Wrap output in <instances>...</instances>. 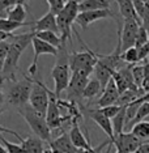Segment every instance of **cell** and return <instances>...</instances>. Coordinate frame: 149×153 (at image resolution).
Wrapping results in <instances>:
<instances>
[{
  "instance_id": "cell-13",
  "label": "cell",
  "mask_w": 149,
  "mask_h": 153,
  "mask_svg": "<svg viewBox=\"0 0 149 153\" xmlns=\"http://www.w3.org/2000/svg\"><path fill=\"white\" fill-rule=\"evenodd\" d=\"M113 145H115L116 151H123L127 153H135L143 143L135 136L132 132H122L116 135L111 141Z\"/></svg>"
},
{
  "instance_id": "cell-33",
  "label": "cell",
  "mask_w": 149,
  "mask_h": 153,
  "mask_svg": "<svg viewBox=\"0 0 149 153\" xmlns=\"http://www.w3.org/2000/svg\"><path fill=\"white\" fill-rule=\"evenodd\" d=\"M0 143H1V145L7 149L8 153H25L22 147H21V144H13V143L8 141L7 139L3 137L1 132H0Z\"/></svg>"
},
{
  "instance_id": "cell-11",
  "label": "cell",
  "mask_w": 149,
  "mask_h": 153,
  "mask_svg": "<svg viewBox=\"0 0 149 153\" xmlns=\"http://www.w3.org/2000/svg\"><path fill=\"white\" fill-rule=\"evenodd\" d=\"M48 96H50V102H48L47 113H46V120H47V124H48V127H50V130H56V128L62 126L63 122H65L72 117L71 115H68V117L62 115L60 105H59V102H58V98L50 90H48Z\"/></svg>"
},
{
  "instance_id": "cell-3",
  "label": "cell",
  "mask_w": 149,
  "mask_h": 153,
  "mask_svg": "<svg viewBox=\"0 0 149 153\" xmlns=\"http://www.w3.org/2000/svg\"><path fill=\"white\" fill-rule=\"evenodd\" d=\"M79 13V0H67L63 9L56 15L58 29L60 32L62 42L64 46L67 41L72 45V25L75 24Z\"/></svg>"
},
{
  "instance_id": "cell-14",
  "label": "cell",
  "mask_w": 149,
  "mask_h": 153,
  "mask_svg": "<svg viewBox=\"0 0 149 153\" xmlns=\"http://www.w3.org/2000/svg\"><path fill=\"white\" fill-rule=\"evenodd\" d=\"M86 114L90 119L94 122V123L98 126L101 130L105 132V134L109 136L110 140H114V130H113V123H111V119H109L107 117H105L103 114L101 113L99 109H88L86 110Z\"/></svg>"
},
{
  "instance_id": "cell-35",
  "label": "cell",
  "mask_w": 149,
  "mask_h": 153,
  "mask_svg": "<svg viewBox=\"0 0 149 153\" xmlns=\"http://www.w3.org/2000/svg\"><path fill=\"white\" fill-rule=\"evenodd\" d=\"M120 109H122V106H118V105H111V106L102 107V109H99V110H101V113H102L105 117H107V118H109V119H113V118L115 117L116 114L120 111Z\"/></svg>"
},
{
  "instance_id": "cell-34",
  "label": "cell",
  "mask_w": 149,
  "mask_h": 153,
  "mask_svg": "<svg viewBox=\"0 0 149 153\" xmlns=\"http://www.w3.org/2000/svg\"><path fill=\"white\" fill-rule=\"evenodd\" d=\"M132 76H133V81L135 85L139 89H141V84L144 80V65H132Z\"/></svg>"
},
{
  "instance_id": "cell-31",
  "label": "cell",
  "mask_w": 149,
  "mask_h": 153,
  "mask_svg": "<svg viewBox=\"0 0 149 153\" xmlns=\"http://www.w3.org/2000/svg\"><path fill=\"white\" fill-rule=\"evenodd\" d=\"M148 115H149V102L144 101V102L140 105V107H139V110H137V113H136V115H135V118L132 119V122H131V123L128 124L127 127L132 128L133 124L139 123V122H143Z\"/></svg>"
},
{
  "instance_id": "cell-37",
  "label": "cell",
  "mask_w": 149,
  "mask_h": 153,
  "mask_svg": "<svg viewBox=\"0 0 149 153\" xmlns=\"http://www.w3.org/2000/svg\"><path fill=\"white\" fill-rule=\"evenodd\" d=\"M144 65V80H143V84H141V89L145 92V94L149 93V64L145 63Z\"/></svg>"
},
{
  "instance_id": "cell-40",
  "label": "cell",
  "mask_w": 149,
  "mask_h": 153,
  "mask_svg": "<svg viewBox=\"0 0 149 153\" xmlns=\"http://www.w3.org/2000/svg\"><path fill=\"white\" fill-rule=\"evenodd\" d=\"M110 144H111V140H110V139H107L106 141L101 143V144H99L98 147L90 148V149H88V151H84L82 153H102V149H103V148H106L107 145H110Z\"/></svg>"
},
{
  "instance_id": "cell-42",
  "label": "cell",
  "mask_w": 149,
  "mask_h": 153,
  "mask_svg": "<svg viewBox=\"0 0 149 153\" xmlns=\"http://www.w3.org/2000/svg\"><path fill=\"white\" fill-rule=\"evenodd\" d=\"M13 36H15V34H9V33H5V32H3V30H0V42L11 39Z\"/></svg>"
},
{
  "instance_id": "cell-30",
  "label": "cell",
  "mask_w": 149,
  "mask_h": 153,
  "mask_svg": "<svg viewBox=\"0 0 149 153\" xmlns=\"http://www.w3.org/2000/svg\"><path fill=\"white\" fill-rule=\"evenodd\" d=\"M4 81H5L4 79L0 77V115H1V113L5 109V102H7V101H5V96H4V92H3V84H4ZM0 132H8V134L15 135V136L17 139H20V140L22 139L16 131H12V130H9V128H4V127H1V126H0Z\"/></svg>"
},
{
  "instance_id": "cell-27",
  "label": "cell",
  "mask_w": 149,
  "mask_h": 153,
  "mask_svg": "<svg viewBox=\"0 0 149 153\" xmlns=\"http://www.w3.org/2000/svg\"><path fill=\"white\" fill-rule=\"evenodd\" d=\"M26 16H27V13H26L25 4H17L9 11L7 19L12 20V21H16V22H20V24H24L26 20Z\"/></svg>"
},
{
  "instance_id": "cell-39",
  "label": "cell",
  "mask_w": 149,
  "mask_h": 153,
  "mask_svg": "<svg viewBox=\"0 0 149 153\" xmlns=\"http://www.w3.org/2000/svg\"><path fill=\"white\" fill-rule=\"evenodd\" d=\"M144 3V16H143V26L149 30V0H143Z\"/></svg>"
},
{
  "instance_id": "cell-25",
  "label": "cell",
  "mask_w": 149,
  "mask_h": 153,
  "mask_svg": "<svg viewBox=\"0 0 149 153\" xmlns=\"http://www.w3.org/2000/svg\"><path fill=\"white\" fill-rule=\"evenodd\" d=\"M131 132L136 136L141 143H147L149 140V122L148 120H143L139 122V123L133 124L131 128Z\"/></svg>"
},
{
  "instance_id": "cell-12",
  "label": "cell",
  "mask_w": 149,
  "mask_h": 153,
  "mask_svg": "<svg viewBox=\"0 0 149 153\" xmlns=\"http://www.w3.org/2000/svg\"><path fill=\"white\" fill-rule=\"evenodd\" d=\"M103 19H114L116 20L115 13L111 9H101V11H89V12H80L76 19V24L81 27V29H88L90 24L99 21Z\"/></svg>"
},
{
  "instance_id": "cell-21",
  "label": "cell",
  "mask_w": 149,
  "mask_h": 153,
  "mask_svg": "<svg viewBox=\"0 0 149 153\" xmlns=\"http://www.w3.org/2000/svg\"><path fill=\"white\" fill-rule=\"evenodd\" d=\"M113 72L109 67H106L105 64L102 63V62H97L96 67H94V71H93V74H94V77L99 81V84H101L102 89L106 88V85L109 84V81L111 80V75Z\"/></svg>"
},
{
  "instance_id": "cell-36",
  "label": "cell",
  "mask_w": 149,
  "mask_h": 153,
  "mask_svg": "<svg viewBox=\"0 0 149 153\" xmlns=\"http://www.w3.org/2000/svg\"><path fill=\"white\" fill-rule=\"evenodd\" d=\"M47 3H48V5H50V11L54 12L55 15H58V13L63 9L67 0H47Z\"/></svg>"
},
{
  "instance_id": "cell-46",
  "label": "cell",
  "mask_w": 149,
  "mask_h": 153,
  "mask_svg": "<svg viewBox=\"0 0 149 153\" xmlns=\"http://www.w3.org/2000/svg\"><path fill=\"white\" fill-rule=\"evenodd\" d=\"M79 1H81V0H79Z\"/></svg>"
},
{
  "instance_id": "cell-16",
  "label": "cell",
  "mask_w": 149,
  "mask_h": 153,
  "mask_svg": "<svg viewBox=\"0 0 149 153\" xmlns=\"http://www.w3.org/2000/svg\"><path fill=\"white\" fill-rule=\"evenodd\" d=\"M32 30L36 33H38V32L58 33L59 29H58V22H56V15H55L54 12L48 11L44 16H42L41 19H38L37 21L33 22Z\"/></svg>"
},
{
  "instance_id": "cell-9",
  "label": "cell",
  "mask_w": 149,
  "mask_h": 153,
  "mask_svg": "<svg viewBox=\"0 0 149 153\" xmlns=\"http://www.w3.org/2000/svg\"><path fill=\"white\" fill-rule=\"evenodd\" d=\"M140 26L141 24L136 21V20L132 19L123 20L122 29H118V39L120 41L122 53L131 47H135V42H136V37Z\"/></svg>"
},
{
  "instance_id": "cell-20",
  "label": "cell",
  "mask_w": 149,
  "mask_h": 153,
  "mask_svg": "<svg viewBox=\"0 0 149 153\" xmlns=\"http://www.w3.org/2000/svg\"><path fill=\"white\" fill-rule=\"evenodd\" d=\"M115 1H116L118 7H119V13H120V16L123 17V20L132 19V20L139 21L141 25H143V21H141L140 17L137 16L132 0H115Z\"/></svg>"
},
{
  "instance_id": "cell-17",
  "label": "cell",
  "mask_w": 149,
  "mask_h": 153,
  "mask_svg": "<svg viewBox=\"0 0 149 153\" xmlns=\"http://www.w3.org/2000/svg\"><path fill=\"white\" fill-rule=\"evenodd\" d=\"M72 122H73V123H72V127H71V130H69V132H68L72 144H73L79 151H82V152L90 149L92 148L90 141H89L88 139L85 137V135L82 134L81 128H80V126H79V123H77V119H72Z\"/></svg>"
},
{
  "instance_id": "cell-2",
  "label": "cell",
  "mask_w": 149,
  "mask_h": 153,
  "mask_svg": "<svg viewBox=\"0 0 149 153\" xmlns=\"http://www.w3.org/2000/svg\"><path fill=\"white\" fill-rule=\"evenodd\" d=\"M51 79L54 80V94L56 98H60L62 92L67 90L69 81H71V68H69V54L67 47L59 48L56 55V63L51 69Z\"/></svg>"
},
{
  "instance_id": "cell-28",
  "label": "cell",
  "mask_w": 149,
  "mask_h": 153,
  "mask_svg": "<svg viewBox=\"0 0 149 153\" xmlns=\"http://www.w3.org/2000/svg\"><path fill=\"white\" fill-rule=\"evenodd\" d=\"M22 26H33V22L20 24V22L12 21V20H9V19H0V30H3V32H5V33L13 34L15 30H17L19 27H22Z\"/></svg>"
},
{
  "instance_id": "cell-10",
  "label": "cell",
  "mask_w": 149,
  "mask_h": 153,
  "mask_svg": "<svg viewBox=\"0 0 149 153\" xmlns=\"http://www.w3.org/2000/svg\"><path fill=\"white\" fill-rule=\"evenodd\" d=\"M32 46H33V51H34V58H33V62L29 65V68H27V76L34 79V76H36L37 72H38V58H39L41 55H44V54L55 55V56H56L59 50L55 48L54 46H51V45L41 41L39 38H37V37L33 38Z\"/></svg>"
},
{
  "instance_id": "cell-43",
  "label": "cell",
  "mask_w": 149,
  "mask_h": 153,
  "mask_svg": "<svg viewBox=\"0 0 149 153\" xmlns=\"http://www.w3.org/2000/svg\"><path fill=\"white\" fill-rule=\"evenodd\" d=\"M3 67H4V60H0V77H1L3 74Z\"/></svg>"
},
{
  "instance_id": "cell-8",
  "label": "cell",
  "mask_w": 149,
  "mask_h": 153,
  "mask_svg": "<svg viewBox=\"0 0 149 153\" xmlns=\"http://www.w3.org/2000/svg\"><path fill=\"white\" fill-rule=\"evenodd\" d=\"M93 72L90 71H75L71 74V81L67 88V96L68 101L72 102H80L82 100V93L86 84H88L90 75Z\"/></svg>"
},
{
  "instance_id": "cell-45",
  "label": "cell",
  "mask_w": 149,
  "mask_h": 153,
  "mask_svg": "<svg viewBox=\"0 0 149 153\" xmlns=\"http://www.w3.org/2000/svg\"><path fill=\"white\" fill-rule=\"evenodd\" d=\"M115 153H127V152H123V151H116Z\"/></svg>"
},
{
  "instance_id": "cell-6",
  "label": "cell",
  "mask_w": 149,
  "mask_h": 153,
  "mask_svg": "<svg viewBox=\"0 0 149 153\" xmlns=\"http://www.w3.org/2000/svg\"><path fill=\"white\" fill-rule=\"evenodd\" d=\"M76 36H77L80 43L86 48V51H82V53H76V51H72L69 54V68H71V74L75 71H94V67L98 62V59L96 56V53L89 48L84 43V41L80 38L77 32H75Z\"/></svg>"
},
{
  "instance_id": "cell-32",
  "label": "cell",
  "mask_w": 149,
  "mask_h": 153,
  "mask_svg": "<svg viewBox=\"0 0 149 153\" xmlns=\"http://www.w3.org/2000/svg\"><path fill=\"white\" fill-rule=\"evenodd\" d=\"M149 41V30L147 29L145 26L141 25L140 29H139V33H137V37H136V42H135V47L137 48H141L143 46L148 43Z\"/></svg>"
},
{
  "instance_id": "cell-15",
  "label": "cell",
  "mask_w": 149,
  "mask_h": 153,
  "mask_svg": "<svg viewBox=\"0 0 149 153\" xmlns=\"http://www.w3.org/2000/svg\"><path fill=\"white\" fill-rule=\"evenodd\" d=\"M119 90H118L116 85H115V81L111 80L109 81V84L106 85V88L103 89L101 97L97 101V106L98 109H102V107H106V106H111V105H116L118 103V100H119Z\"/></svg>"
},
{
  "instance_id": "cell-18",
  "label": "cell",
  "mask_w": 149,
  "mask_h": 153,
  "mask_svg": "<svg viewBox=\"0 0 149 153\" xmlns=\"http://www.w3.org/2000/svg\"><path fill=\"white\" fill-rule=\"evenodd\" d=\"M50 147L54 152H60V153H82V151H79L77 148L72 144L69 135L67 132L62 134L59 137H56L55 140H51Z\"/></svg>"
},
{
  "instance_id": "cell-23",
  "label": "cell",
  "mask_w": 149,
  "mask_h": 153,
  "mask_svg": "<svg viewBox=\"0 0 149 153\" xmlns=\"http://www.w3.org/2000/svg\"><path fill=\"white\" fill-rule=\"evenodd\" d=\"M102 92H103V89H102L98 80L96 77L89 79L88 84H86L85 89H84V93H82V100H92L98 94H102Z\"/></svg>"
},
{
  "instance_id": "cell-29",
  "label": "cell",
  "mask_w": 149,
  "mask_h": 153,
  "mask_svg": "<svg viewBox=\"0 0 149 153\" xmlns=\"http://www.w3.org/2000/svg\"><path fill=\"white\" fill-rule=\"evenodd\" d=\"M120 59L123 60V63L130 64V65H135L136 63L140 62V59H139V50L136 47L128 48V50H126V51H123L122 53Z\"/></svg>"
},
{
  "instance_id": "cell-38",
  "label": "cell",
  "mask_w": 149,
  "mask_h": 153,
  "mask_svg": "<svg viewBox=\"0 0 149 153\" xmlns=\"http://www.w3.org/2000/svg\"><path fill=\"white\" fill-rule=\"evenodd\" d=\"M9 48H11V42H9V39L0 42V60H5L7 55L9 53Z\"/></svg>"
},
{
  "instance_id": "cell-19",
  "label": "cell",
  "mask_w": 149,
  "mask_h": 153,
  "mask_svg": "<svg viewBox=\"0 0 149 153\" xmlns=\"http://www.w3.org/2000/svg\"><path fill=\"white\" fill-rule=\"evenodd\" d=\"M21 147L25 153H44V141L37 136H27L26 139H21Z\"/></svg>"
},
{
  "instance_id": "cell-22",
  "label": "cell",
  "mask_w": 149,
  "mask_h": 153,
  "mask_svg": "<svg viewBox=\"0 0 149 153\" xmlns=\"http://www.w3.org/2000/svg\"><path fill=\"white\" fill-rule=\"evenodd\" d=\"M101 9H110L109 0H81L79 1V11H101Z\"/></svg>"
},
{
  "instance_id": "cell-4",
  "label": "cell",
  "mask_w": 149,
  "mask_h": 153,
  "mask_svg": "<svg viewBox=\"0 0 149 153\" xmlns=\"http://www.w3.org/2000/svg\"><path fill=\"white\" fill-rule=\"evenodd\" d=\"M17 113L25 119V122L29 124V127L32 128V131L36 134L37 137H39L41 140L50 144L51 143V130L47 124L46 117L37 113L29 103L20 107V109H17Z\"/></svg>"
},
{
  "instance_id": "cell-5",
  "label": "cell",
  "mask_w": 149,
  "mask_h": 153,
  "mask_svg": "<svg viewBox=\"0 0 149 153\" xmlns=\"http://www.w3.org/2000/svg\"><path fill=\"white\" fill-rule=\"evenodd\" d=\"M32 89H33V79L29 77L26 74H24V79L21 81H15L9 88L8 93L5 96L7 103L13 107H17V109L27 105L30 100Z\"/></svg>"
},
{
  "instance_id": "cell-24",
  "label": "cell",
  "mask_w": 149,
  "mask_h": 153,
  "mask_svg": "<svg viewBox=\"0 0 149 153\" xmlns=\"http://www.w3.org/2000/svg\"><path fill=\"white\" fill-rule=\"evenodd\" d=\"M36 37L39 38V39L43 41V42L54 46L55 48H58V50L62 47H64L63 42H62V37L58 36V34L54 33V32H38V33H36Z\"/></svg>"
},
{
  "instance_id": "cell-1",
  "label": "cell",
  "mask_w": 149,
  "mask_h": 153,
  "mask_svg": "<svg viewBox=\"0 0 149 153\" xmlns=\"http://www.w3.org/2000/svg\"><path fill=\"white\" fill-rule=\"evenodd\" d=\"M36 37V32L30 29V32L22 33L19 36H13L9 42H11V48L4 60V67H3L1 77L4 80H11L12 82L17 81L16 72L19 69V60L21 58L25 48L33 42V38Z\"/></svg>"
},
{
  "instance_id": "cell-44",
  "label": "cell",
  "mask_w": 149,
  "mask_h": 153,
  "mask_svg": "<svg viewBox=\"0 0 149 153\" xmlns=\"http://www.w3.org/2000/svg\"><path fill=\"white\" fill-rule=\"evenodd\" d=\"M25 1H26V0H19L20 4H25Z\"/></svg>"
},
{
  "instance_id": "cell-26",
  "label": "cell",
  "mask_w": 149,
  "mask_h": 153,
  "mask_svg": "<svg viewBox=\"0 0 149 153\" xmlns=\"http://www.w3.org/2000/svg\"><path fill=\"white\" fill-rule=\"evenodd\" d=\"M111 123H113L114 136L122 134L123 130L126 128V106H122L120 111L111 119Z\"/></svg>"
},
{
  "instance_id": "cell-7",
  "label": "cell",
  "mask_w": 149,
  "mask_h": 153,
  "mask_svg": "<svg viewBox=\"0 0 149 153\" xmlns=\"http://www.w3.org/2000/svg\"><path fill=\"white\" fill-rule=\"evenodd\" d=\"M48 102H50V96H48V88L39 79H33V89L30 93L29 105L33 107L37 113L42 114L46 117Z\"/></svg>"
},
{
  "instance_id": "cell-41",
  "label": "cell",
  "mask_w": 149,
  "mask_h": 153,
  "mask_svg": "<svg viewBox=\"0 0 149 153\" xmlns=\"http://www.w3.org/2000/svg\"><path fill=\"white\" fill-rule=\"evenodd\" d=\"M135 153H149V143H143Z\"/></svg>"
}]
</instances>
